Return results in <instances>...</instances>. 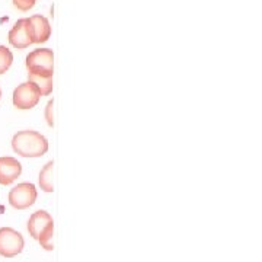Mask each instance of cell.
Listing matches in <instances>:
<instances>
[{"label": "cell", "instance_id": "6da1fadb", "mask_svg": "<svg viewBox=\"0 0 262 262\" xmlns=\"http://www.w3.org/2000/svg\"><path fill=\"white\" fill-rule=\"evenodd\" d=\"M15 153L24 158H39L48 151V141L44 136L32 130L19 131L12 139Z\"/></svg>", "mask_w": 262, "mask_h": 262}, {"label": "cell", "instance_id": "7a4b0ae2", "mask_svg": "<svg viewBox=\"0 0 262 262\" xmlns=\"http://www.w3.org/2000/svg\"><path fill=\"white\" fill-rule=\"evenodd\" d=\"M28 232L34 239H37L44 249H47V251L54 249V244H53L54 222H53V217L48 214L47 211L39 210L29 217Z\"/></svg>", "mask_w": 262, "mask_h": 262}, {"label": "cell", "instance_id": "3957f363", "mask_svg": "<svg viewBox=\"0 0 262 262\" xmlns=\"http://www.w3.org/2000/svg\"><path fill=\"white\" fill-rule=\"evenodd\" d=\"M28 75L53 77L54 73V53L50 48H39L27 56Z\"/></svg>", "mask_w": 262, "mask_h": 262}, {"label": "cell", "instance_id": "277c9868", "mask_svg": "<svg viewBox=\"0 0 262 262\" xmlns=\"http://www.w3.org/2000/svg\"><path fill=\"white\" fill-rule=\"evenodd\" d=\"M24 237L22 234L13 230L12 227L0 229V255L5 258H13L24 249Z\"/></svg>", "mask_w": 262, "mask_h": 262}, {"label": "cell", "instance_id": "5b68a950", "mask_svg": "<svg viewBox=\"0 0 262 262\" xmlns=\"http://www.w3.org/2000/svg\"><path fill=\"white\" fill-rule=\"evenodd\" d=\"M41 98V92L32 82L19 84L13 92V105L19 110H31L34 108Z\"/></svg>", "mask_w": 262, "mask_h": 262}, {"label": "cell", "instance_id": "8992f818", "mask_svg": "<svg viewBox=\"0 0 262 262\" xmlns=\"http://www.w3.org/2000/svg\"><path fill=\"white\" fill-rule=\"evenodd\" d=\"M37 200V189L35 185L24 182L19 184L18 187H15L13 189H10L9 192V204L13 208L18 210H25L31 207Z\"/></svg>", "mask_w": 262, "mask_h": 262}, {"label": "cell", "instance_id": "52a82bcc", "mask_svg": "<svg viewBox=\"0 0 262 262\" xmlns=\"http://www.w3.org/2000/svg\"><path fill=\"white\" fill-rule=\"evenodd\" d=\"M28 22V29L31 34V41L32 44H41L46 42L50 35H51V27L46 16L41 15H34L31 18H27Z\"/></svg>", "mask_w": 262, "mask_h": 262}, {"label": "cell", "instance_id": "ba28073f", "mask_svg": "<svg viewBox=\"0 0 262 262\" xmlns=\"http://www.w3.org/2000/svg\"><path fill=\"white\" fill-rule=\"evenodd\" d=\"M9 42L15 48H27L32 44L27 18L19 19L15 27L9 31Z\"/></svg>", "mask_w": 262, "mask_h": 262}, {"label": "cell", "instance_id": "9c48e42d", "mask_svg": "<svg viewBox=\"0 0 262 262\" xmlns=\"http://www.w3.org/2000/svg\"><path fill=\"white\" fill-rule=\"evenodd\" d=\"M22 172V166L15 158H0V184L9 185L18 178Z\"/></svg>", "mask_w": 262, "mask_h": 262}, {"label": "cell", "instance_id": "30bf717a", "mask_svg": "<svg viewBox=\"0 0 262 262\" xmlns=\"http://www.w3.org/2000/svg\"><path fill=\"white\" fill-rule=\"evenodd\" d=\"M53 169H54V162H48L47 165L42 168L41 173H39V185H41V189L46 191V192H53L54 191Z\"/></svg>", "mask_w": 262, "mask_h": 262}, {"label": "cell", "instance_id": "8fae6325", "mask_svg": "<svg viewBox=\"0 0 262 262\" xmlns=\"http://www.w3.org/2000/svg\"><path fill=\"white\" fill-rule=\"evenodd\" d=\"M29 82L37 86L41 92V96H47L53 92V77H42L37 75H28Z\"/></svg>", "mask_w": 262, "mask_h": 262}, {"label": "cell", "instance_id": "7c38bea8", "mask_svg": "<svg viewBox=\"0 0 262 262\" xmlns=\"http://www.w3.org/2000/svg\"><path fill=\"white\" fill-rule=\"evenodd\" d=\"M12 63H13V54L10 53L9 48L0 46V75L6 73V70H9Z\"/></svg>", "mask_w": 262, "mask_h": 262}, {"label": "cell", "instance_id": "4fadbf2b", "mask_svg": "<svg viewBox=\"0 0 262 262\" xmlns=\"http://www.w3.org/2000/svg\"><path fill=\"white\" fill-rule=\"evenodd\" d=\"M35 2H37V0H13V5H15V6H16L19 10H24V12H27V10L32 9V8H34Z\"/></svg>", "mask_w": 262, "mask_h": 262}, {"label": "cell", "instance_id": "5bb4252c", "mask_svg": "<svg viewBox=\"0 0 262 262\" xmlns=\"http://www.w3.org/2000/svg\"><path fill=\"white\" fill-rule=\"evenodd\" d=\"M53 108H54V101H50L46 110V117H47V122L50 127L54 125V120H53Z\"/></svg>", "mask_w": 262, "mask_h": 262}, {"label": "cell", "instance_id": "9a60e30c", "mask_svg": "<svg viewBox=\"0 0 262 262\" xmlns=\"http://www.w3.org/2000/svg\"><path fill=\"white\" fill-rule=\"evenodd\" d=\"M0 98H2V89H0Z\"/></svg>", "mask_w": 262, "mask_h": 262}]
</instances>
